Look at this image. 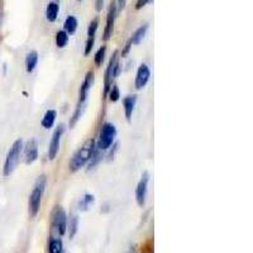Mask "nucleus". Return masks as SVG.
I'll return each mask as SVG.
<instances>
[{
    "label": "nucleus",
    "instance_id": "f257e3e1",
    "mask_svg": "<svg viewBox=\"0 0 253 253\" xmlns=\"http://www.w3.org/2000/svg\"><path fill=\"white\" fill-rule=\"evenodd\" d=\"M95 148V139L90 138L87 139L83 146L74 153V156L71 157L69 162V170L70 172H78L81 167H84L85 165H87V162L90 161L92 153H94Z\"/></svg>",
    "mask_w": 253,
    "mask_h": 253
},
{
    "label": "nucleus",
    "instance_id": "f03ea898",
    "mask_svg": "<svg viewBox=\"0 0 253 253\" xmlns=\"http://www.w3.org/2000/svg\"><path fill=\"white\" fill-rule=\"evenodd\" d=\"M46 186H47L46 175L38 176V178L35 182V186H33L31 194H29V199H28V213L31 218H35V216L38 214V211H40L41 203H42V198H43L44 191H46Z\"/></svg>",
    "mask_w": 253,
    "mask_h": 253
},
{
    "label": "nucleus",
    "instance_id": "7ed1b4c3",
    "mask_svg": "<svg viewBox=\"0 0 253 253\" xmlns=\"http://www.w3.org/2000/svg\"><path fill=\"white\" fill-rule=\"evenodd\" d=\"M23 147L24 142L22 138H18L13 142V144L9 148L8 153H6L5 161L3 165V176L4 177H9L15 171V169L18 167L20 161V157H22V153H23Z\"/></svg>",
    "mask_w": 253,
    "mask_h": 253
},
{
    "label": "nucleus",
    "instance_id": "20e7f679",
    "mask_svg": "<svg viewBox=\"0 0 253 253\" xmlns=\"http://www.w3.org/2000/svg\"><path fill=\"white\" fill-rule=\"evenodd\" d=\"M115 137H117V128L113 123L107 122L100 128L98 141H95V146L99 151H108L114 144Z\"/></svg>",
    "mask_w": 253,
    "mask_h": 253
},
{
    "label": "nucleus",
    "instance_id": "39448f33",
    "mask_svg": "<svg viewBox=\"0 0 253 253\" xmlns=\"http://www.w3.org/2000/svg\"><path fill=\"white\" fill-rule=\"evenodd\" d=\"M66 128H65V124H60V126H56V129L53 130V134L51 137V141H49L48 146V160L49 161H53L56 157H57L58 152H60L61 147V138H62L63 133H65Z\"/></svg>",
    "mask_w": 253,
    "mask_h": 253
},
{
    "label": "nucleus",
    "instance_id": "423d86ee",
    "mask_svg": "<svg viewBox=\"0 0 253 253\" xmlns=\"http://www.w3.org/2000/svg\"><path fill=\"white\" fill-rule=\"evenodd\" d=\"M148 184H150V173L144 171L141 176V180L138 181V185L135 187V202H137L138 207L141 208H143L146 205Z\"/></svg>",
    "mask_w": 253,
    "mask_h": 253
},
{
    "label": "nucleus",
    "instance_id": "0eeeda50",
    "mask_svg": "<svg viewBox=\"0 0 253 253\" xmlns=\"http://www.w3.org/2000/svg\"><path fill=\"white\" fill-rule=\"evenodd\" d=\"M67 214L62 207H56L53 211V228L61 237L65 236L67 232Z\"/></svg>",
    "mask_w": 253,
    "mask_h": 253
},
{
    "label": "nucleus",
    "instance_id": "6e6552de",
    "mask_svg": "<svg viewBox=\"0 0 253 253\" xmlns=\"http://www.w3.org/2000/svg\"><path fill=\"white\" fill-rule=\"evenodd\" d=\"M119 60V51H114L113 53L112 58L109 60V63H108L107 70H105V75H104V91H103V96L104 99L108 98V92H109L110 87L113 85V66H114V63Z\"/></svg>",
    "mask_w": 253,
    "mask_h": 253
},
{
    "label": "nucleus",
    "instance_id": "1a4fd4ad",
    "mask_svg": "<svg viewBox=\"0 0 253 253\" xmlns=\"http://www.w3.org/2000/svg\"><path fill=\"white\" fill-rule=\"evenodd\" d=\"M94 81H95V74L94 71H87L85 78H84V81L81 83L80 85V89H79V101L78 104H85L86 103V99L89 96V91L90 89L94 85Z\"/></svg>",
    "mask_w": 253,
    "mask_h": 253
},
{
    "label": "nucleus",
    "instance_id": "9d476101",
    "mask_svg": "<svg viewBox=\"0 0 253 253\" xmlns=\"http://www.w3.org/2000/svg\"><path fill=\"white\" fill-rule=\"evenodd\" d=\"M23 153H24V162L26 165L35 164L40 157V152H38V142L37 139L31 138L27 141V143L23 147Z\"/></svg>",
    "mask_w": 253,
    "mask_h": 253
},
{
    "label": "nucleus",
    "instance_id": "9b49d317",
    "mask_svg": "<svg viewBox=\"0 0 253 253\" xmlns=\"http://www.w3.org/2000/svg\"><path fill=\"white\" fill-rule=\"evenodd\" d=\"M117 14H118V10H117V3H115V1H113L109 6V10H108L107 24H105V29H104V35H103L104 41L110 40V37L113 36Z\"/></svg>",
    "mask_w": 253,
    "mask_h": 253
},
{
    "label": "nucleus",
    "instance_id": "f8f14e48",
    "mask_svg": "<svg viewBox=\"0 0 253 253\" xmlns=\"http://www.w3.org/2000/svg\"><path fill=\"white\" fill-rule=\"evenodd\" d=\"M151 79V70L147 63H142L139 65L137 74H135V80H134V86L137 90H142L146 87Z\"/></svg>",
    "mask_w": 253,
    "mask_h": 253
},
{
    "label": "nucleus",
    "instance_id": "ddd939ff",
    "mask_svg": "<svg viewBox=\"0 0 253 253\" xmlns=\"http://www.w3.org/2000/svg\"><path fill=\"white\" fill-rule=\"evenodd\" d=\"M98 28H99V17H96L90 22L89 28H87V40H86V43H85V49H84V55L85 56H89L90 53H91L92 48H94L95 36H96Z\"/></svg>",
    "mask_w": 253,
    "mask_h": 253
},
{
    "label": "nucleus",
    "instance_id": "4468645a",
    "mask_svg": "<svg viewBox=\"0 0 253 253\" xmlns=\"http://www.w3.org/2000/svg\"><path fill=\"white\" fill-rule=\"evenodd\" d=\"M135 105H137V95H128L123 99L124 115H126V119L128 122L132 121V115L135 109Z\"/></svg>",
    "mask_w": 253,
    "mask_h": 253
},
{
    "label": "nucleus",
    "instance_id": "2eb2a0df",
    "mask_svg": "<svg viewBox=\"0 0 253 253\" xmlns=\"http://www.w3.org/2000/svg\"><path fill=\"white\" fill-rule=\"evenodd\" d=\"M56 119H57V110L48 109L44 113L43 118L41 121V126H43L44 129H51L55 126Z\"/></svg>",
    "mask_w": 253,
    "mask_h": 253
},
{
    "label": "nucleus",
    "instance_id": "dca6fc26",
    "mask_svg": "<svg viewBox=\"0 0 253 253\" xmlns=\"http://www.w3.org/2000/svg\"><path fill=\"white\" fill-rule=\"evenodd\" d=\"M58 13H60V4H58V1H56V0L49 1L46 9V18L49 23H53V22L57 20Z\"/></svg>",
    "mask_w": 253,
    "mask_h": 253
},
{
    "label": "nucleus",
    "instance_id": "f3484780",
    "mask_svg": "<svg viewBox=\"0 0 253 253\" xmlns=\"http://www.w3.org/2000/svg\"><path fill=\"white\" fill-rule=\"evenodd\" d=\"M38 52L37 51H29L28 53H27L26 56V61H24V63H26V71L28 72V74H32V72L35 71L36 67H37L38 65Z\"/></svg>",
    "mask_w": 253,
    "mask_h": 253
},
{
    "label": "nucleus",
    "instance_id": "a211bd4d",
    "mask_svg": "<svg viewBox=\"0 0 253 253\" xmlns=\"http://www.w3.org/2000/svg\"><path fill=\"white\" fill-rule=\"evenodd\" d=\"M147 31H148V24H143V26H141L139 28H137L134 31V33L132 35V37L129 38V42L132 43V46L134 44V46H137V44H139L143 41V38L146 37L147 35Z\"/></svg>",
    "mask_w": 253,
    "mask_h": 253
},
{
    "label": "nucleus",
    "instance_id": "6ab92c4d",
    "mask_svg": "<svg viewBox=\"0 0 253 253\" xmlns=\"http://www.w3.org/2000/svg\"><path fill=\"white\" fill-rule=\"evenodd\" d=\"M78 26H79V22H78V18L75 15H69L65 20V23H63V31L66 32L67 35H74L78 31Z\"/></svg>",
    "mask_w": 253,
    "mask_h": 253
},
{
    "label": "nucleus",
    "instance_id": "aec40b11",
    "mask_svg": "<svg viewBox=\"0 0 253 253\" xmlns=\"http://www.w3.org/2000/svg\"><path fill=\"white\" fill-rule=\"evenodd\" d=\"M94 203H95V196L92 195V194H85V195L80 199L78 208L79 210H81V211H87Z\"/></svg>",
    "mask_w": 253,
    "mask_h": 253
},
{
    "label": "nucleus",
    "instance_id": "412c9836",
    "mask_svg": "<svg viewBox=\"0 0 253 253\" xmlns=\"http://www.w3.org/2000/svg\"><path fill=\"white\" fill-rule=\"evenodd\" d=\"M63 242L61 238H52L48 243V253H62Z\"/></svg>",
    "mask_w": 253,
    "mask_h": 253
},
{
    "label": "nucleus",
    "instance_id": "4be33fe9",
    "mask_svg": "<svg viewBox=\"0 0 253 253\" xmlns=\"http://www.w3.org/2000/svg\"><path fill=\"white\" fill-rule=\"evenodd\" d=\"M69 40L70 36L67 35L63 29L62 31H58L57 33H56V46H57L58 48H65V47L67 46V43H69Z\"/></svg>",
    "mask_w": 253,
    "mask_h": 253
},
{
    "label": "nucleus",
    "instance_id": "5701e85b",
    "mask_svg": "<svg viewBox=\"0 0 253 253\" xmlns=\"http://www.w3.org/2000/svg\"><path fill=\"white\" fill-rule=\"evenodd\" d=\"M101 158H103V155H101V151H99L98 148H95L94 153H92L91 158H90V161L87 162V171L94 170L95 167L98 166L99 162L101 161Z\"/></svg>",
    "mask_w": 253,
    "mask_h": 253
},
{
    "label": "nucleus",
    "instance_id": "b1692460",
    "mask_svg": "<svg viewBox=\"0 0 253 253\" xmlns=\"http://www.w3.org/2000/svg\"><path fill=\"white\" fill-rule=\"evenodd\" d=\"M84 110H85V104H78L75 112H74L71 119H70V128H74V126H76V123H78L79 119H80L81 115H83Z\"/></svg>",
    "mask_w": 253,
    "mask_h": 253
},
{
    "label": "nucleus",
    "instance_id": "393cba45",
    "mask_svg": "<svg viewBox=\"0 0 253 253\" xmlns=\"http://www.w3.org/2000/svg\"><path fill=\"white\" fill-rule=\"evenodd\" d=\"M105 56H107V46H101L94 56V62L96 65V67H100L103 65L104 60H105Z\"/></svg>",
    "mask_w": 253,
    "mask_h": 253
},
{
    "label": "nucleus",
    "instance_id": "a878e982",
    "mask_svg": "<svg viewBox=\"0 0 253 253\" xmlns=\"http://www.w3.org/2000/svg\"><path fill=\"white\" fill-rule=\"evenodd\" d=\"M108 98L112 103H117L121 99V91H119V87L115 84H113L112 87H110L109 92H108Z\"/></svg>",
    "mask_w": 253,
    "mask_h": 253
},
{
    "label": "nucleus",
    "instance_id": "bb28decb",
    "mask_svg": "<svg viewBox=\"0 0 253 253\" xmlns=\"http://www.w3.org/2000/svg\"><path fill=\"white\" fill-rule=\"evenodd\" d=\"M70 238H74V237L76 236V233H78L79 230V216L78 215H72L71 220H70Z\"/></svg>",
    "mask_w": 253,
    "mask_h": 253
},
{
    "label": "nucleus",
    "instance_id": "cd10ccee",
    "mask_svg": "<svg viewBox=\"0 0 253 253\" xmlns=\"http://www.w3.org/2000/svg\"><path fill=\"white\" fill-rule=\"evenodd\" d=\"M148 3H151V0H137V3H135V9H137V10H141V9L144 8Z\"/></svg>",
    "mask_w": 253,
    "mask_h": 253
},
{
    "label": "nucleus",
    "instance_id": "c85d7f7f",
    "mask_svg": "<svg viewBox=\"0 0 253 253\" xmlns=\"http://www.w3.org/2000/svg\"><path fill=\"white\" fill-rule=\"evenodd\" d=\"M130 48H132V43H130L129 41H128V42H126V46H124L123 51H122V56H121V57H126V56H128V53H129Z\"/></svg>",
    "mask_w": 253,
    "mask_h": 253
},
{
    "label": "nucleus",
    "instance_id": "c756f323",
    "mask_svg": "<svg viewBox=\"0 0 253 253\" xmlns=\"http://www.w3.org/2000/svg\"><path fill=\"white\" fill-rule=\"evenodd\" d=\"M126 0H118V1H117V10H118V12L124 10V8H126Z\"/></svg>",
    "mask_w": 253,
    "mask_h": 253
},
{
    "label": "nucleus",
    "instance_id": "7c9ffc66",
    "mask_svg": "<svg viewBox=\"0 0 253 253\" xmlns=\"http://www.w3.org/2000/svg\"><path fill=\"white\" fill-rule=\"evenodd\" d=\"M104 8V0H95V9L96 12H101V9Z\"/></svg>",
    "mask_w": 253,
    "mask_h": 253
},
{
    "label": "nucleus",
    "instance_id": "2f4dec72",
    "mask_svg": "<svg viewBox=\"0 0 253 253\" xmlns=\"http://www.w3.org/2000/svg\"><path fill=\"white\" fill-rule=\"evenodd\" d=\"M103 208L104 209H101V211H103V213H108V211H109V204H108V203H105V204L103 205Z\"/></svg>",
    "mask_w": 253,
    "mask_h": 253
},
{
    "label": "nucleus",
    "instance_id": "473e14b6",
    "mask_svg": "<svg viewBox=\"0 0 253 253\" xmlns=\"http://www.w3.org/2000/svg\"><path fill=\"white\" fill-rule=\"evenodd\" d=\"M126 253H137V251H135L134 248H130V250L128 251V252H126Z\"/></svg>",
    "mask_w": 253,
    "mask_h": 253
},
{
    "label": "nucleus",
    "instance_id": "72a5a7b5",
    "mask_svg": "<svg viewBox=\"0 0 253 253\" xmlns=\"http://www.w3.org/2000/svg\"><path fill=\"white\" fill-rule=\"evenodd\" d=\"M79 1H83V0H79Z\"/></svg>",
    "mask_w": 253,
    "mask_h": 253
},
{
    "label": "nucleus",
    "instance_id": "f704fd0d",
    "mask_svg": "<svg viewBox=\"0 0 253 253\" xmlns=\"http://www.w3.org/2000/svg\"><path fill=\"white\" fill-rule=\"evenodd\" d=\"M0 4H1V0H0Z\"/></svg>",
    "mask_w": 253,
    "mask_h": 253
},
{
    "label": "nucleus",
    "instance_id": "c9c22d12",
    "mask_svg": "<svg viewBox=\"0 0 253 253\" xmlns=\"http://www.w3.org/2000/svg\"><path fill=\"white\" fill-rule=\"evenodd\" d=\"M56 1H57V0H56Z\"/></svg>",
    "mask_w": 253,
    "mask_h": 253
},
{
    "label": "nucleus",
    "instance_id": "e433bc0d",
    "mask_svg": "<svg viewBox=\"0 0 253 253\" xmlns=\"http://www.w3.org/2000/svg\"><path fill=\"white\" fill-rule=\"evenodd\" d=\"M151 1H152V0H151Z\"/></svg>",
    "mask_w": 253,
    "mask_h": 253
}]
</instances>
